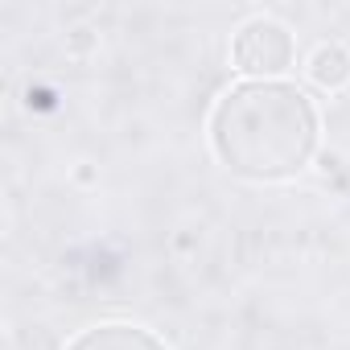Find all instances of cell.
I'll use <instances>...</instances> for the list:
<instances>
[{"label": "cell", "instance_id": "1", "mask_svg": "<svg viewBox=\"0 0 350 350\" xmlns=\"http://www.w3.org/2000/svg\"><path fill=\"white\" fill-rule=\"evenodd\" d=\"M211 148L243 182H284L313 161L317 103L288 79H243L219 95L206 120Z\"/></svg>", "mask_w": 350, "mask_h": 350}, {"label": "cell", "instance_id": "2", "mask_svg": "<svg viewBox=\"0 0 350 350\" xmlns=\"http://www.w3.org/2000/svg\"><path fill=\"white\" fill-rule=\"evenodd\" d=\"M297 58L293 33L272 17H252L231 42V62L247 79H280Z\"/></svg>", "mask_w": 350, "mask_h": 350}, {"label": "cell", "instance_id": "4", "mask_svg": "<svg viewBox=\"0 0 350 350\" xmlns=\"http://www.w3.org/2000/svg\"><path fill=\"white\" fill-rule=\"evenodd\" d=\"M309 79L321 91H342L350 83V50L338 42H325L309 54Z\"/></svg>", "mask_w": 350, "mask_h": 350}, {"label": "cell", "instance_id": "3", "mask_svg": "<svg viewBox=\"0 0 350 350\" xmlns=\"http://www.w3.org/2000/svg\"><path fill=\"white\" fill-rule=\"evenodd\" d=\"M66 350H169L152 329L132 321H99L66 342Z\"/></svg>", "mask_w": 350, "mask_h": 350}]
</instances>
